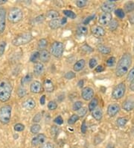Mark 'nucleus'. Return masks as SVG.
<instances>
[{
  "label": "nucleus",
  "instance_id": "423d86ee",
  "mask_svg": "<svg viewBox=\"0 0 134 148\" xmlns=\"http://www.w3.org/2000/svg\"><path fill=\"white\" fill-rule=\"evenodd\" d=\"M126 92V85L124 82H121L113 88L112 91V97L114 100H120L124 96Z\"/></svg>",
  "mask_w": 134,
  "mask_h": 148
},
{
  "label": "nucleus",
  "instance_id": "f257e3e1",
  "mask_svg": "<svg viewBox=\"0 0 134 148\" xmlns=\"http://www.w3.org/2000/svg\"><path fill=\"white\" fill-rule=\"evenodd\" d=\"M132 64V56L130 53H125L122 56L120 60L118 61L116 68V75L118 77H122L128 73L130 67Z\"/></svg>",
  "mask_w": 134,
  "mask_h": 148
},
{
  "label": "nucleus",
  "instance_id": "bf43d9fd",
  "mask_svg": "<svg viewBox=\"0 0 134 148\" xmlns=\"http://www.w3.org/2000/svg\"><path fill=\"white\" fill-rule=\"evenodd\" d=\"M128 20L129 22H130V24L134 25V12L130 14L128 17Z\"/></svg>",
  "mask_w": 134,
  "mask_h": 148
},
{
  "label": "nucleus",
  "instance_id": "603ef678",
  "mask_svg": "<svg viewBox=\"0 0 134 148\" xmlns=\"http://www.w3.org/2000/svg\"><path fill=\"white\" fill-rule=\"evenodd\" d=\"M97 64H98V62H97V60L95 59V58H91L89 61V68L93 69L95 67L97 66Z\"/></svg>",
  "mask_w": 134,
  "mask_h": 148
},
{
  "label": "nucleus",
  "instance_id": "9b49d317",
  "mask_svg": "<svg viewBox=\"0 0 134 148\" xmlns=\"http://www.w3.org/2000/svg\"><path fill=\"white\" fill-rule=\"evenodd\" d=\"M115 8H116V4L110 2L109 1L104 2L101 6V9L102 10V11L107 14H110L111 12H112L115 10Z\"/></svg>",
  "mask_w": 134,
  "mask_h": 148
},
{
  "label": "nucleus",
  "instance_id": "dca6fc26",
  "mask_svg": "<svg viewBox=\"0 0 134 148\" xmlns=\"http://www.w3.org/2000/svg\"><path fill=\"white\" fill-rule=\"evenodd\" d=\"M36 102L35 100L32 98H28L22 102V107L26 108V110H32L33 108H35Z\"/></svg>",
  "mask_w": 134,
  "mask_h": 148
},
{
  "label": "nucleus",
  "instance_id": "4d7b16f0",
  "mask_svg": "<svg viewBox=\"0 0 134 148\" xmlns=\"http://www.w3.org/2000/svg\"><path fill=\"white\" fill-rule=\"evenodd\" d=\"M81 132L83 133V134H85L86 132H87V124H86V121H83L81 124Z\"/></svg>",
  "mask_w": 134,
  "mask_h": 148
},
{
  "label": "nucleus",
  "instance_id": "8fccbe9b",
  "mask_svg": "<svg viewBox=\"0 0 134 148\" xmlns=\"http://www.w3.org/2000/svg\"><path fill=\"white\" fill-rule=\"evenodd\" d=\"M87 108H86V107H82V108L80 109V110L78 111V117L80 118V117H81V118H83V117H84L86 114H87Z\"/></svg>",
  "mask_w": 134,
  "mask_h": 148
},
{
  "label": "nucleus",
  "instance_id": "7c9ffc66",
  "mask_svg": "<svg viewBox=\"0 0 134 148\" xmlns=\"http://www.w3.org/2000/svg\"><path fill=\"white\" fill-rule=\"evenodd\" d=\"M109 28L110 31H115L118 28V22L116 20H114L112 19V20L110 21V22L109 23Z\"/></svg>",
  "mask_w": 134,
  "mask_h": 148
},
{
  "label": "nucleus",
  "instance_id": "2eb2a0df",
  "mask_svg": "<svg viewBox=\"0 0 134 148\" xmlns=\"http://www.w3.org/2000/svg\"><path fill=\"white\" fill-rule=\"evenodd\" d=\"M39 60L41 61L43 63H47V62L49 61L50 57H51V55H50V52L48 51L47 50H41L39 52Z\"/></svg>",
  "mask_w": 134,
  "mask_h": 148
},
{
  "label": "nucleus",
  "instance_id": "79ce46f5",
  "mask_svg": "<svg viewBox=\"0 0 134 148\" xmlns=\"http://www.w3.org/2000/svg\"><path fill=\"white\" fill-rule=\"evenodd\" d=\"M127 80L128 81V82H132L133 80H134V67L127 73Z\"/></svg>",
  "mask_w": 134,
  "mask_h": 148
},
{
  "label": "nucleus",
  "instance_id": "0eeeda50",
  "mask_svg": "<svg viewBox=\"0 0 134 148\" xmlns=\"http://www.w3.org/2000/svg\"><path fill=\"white\" fill-rule=\"evenodd\" d=\"M64 52V46L62 42L55 41L51 46V54L57 58L62 57Z\"/></svg>",
  "mask_w": 134,
  "mask_h": 148
},
{
  "label": "nucleus",
  "instance_id": "20e7f679",
  "mask_svg": "<svg viewBox=\"0 0 134 148\" xmlns=\"http://www.w3.org/2000/svg\"><path fill=\"white\" fill-rule=\"evenodd\" d=\"M12 108L9 105L2 106L0 108V123L2 124H8L11 118Z\"/></svg>",
  "mask_w": 134,
  "mask_h": 148
},
{
  "label": "nucleus",
  "instance_id": "ddd939ff",
  "mask_svg": "<svg viewBox=\"0 0 134 148\" xmlns=\"http://www.w3.org/2000/svg\"><path fill=\"white\" fill-rule=\"evenodd\" d=\"M30 91L33 94H39L43 91V85L39 81H34L30 85Z\"/></svg>",
  "mask_w": 134,
  "mask_h": 148
},
{
  "label": "nucleus",
  "instance_id": "338daca9",
  "mask_svg": "<svg viewBox=\"0 0 134 148\" xmlns=\"http://www.w3.org/2000/svg\"><path fill=\"white\" fill-rule=\"evenodd\" d=\"M6 2H7V0H0V5L5 4Z\"/></svg>",
  "mask_w": 134,
  "mask_h": 148
},
{
  "label": "nucleus",
  "instance_id": "393cba45",
  "mask_svg": "<svg viewBox=\"0 0 134 148\" xmlns=\"http://www.w3.org/2000/svg\"><path fill=\"white\" fill-rule=\"evenodd\" d=\"M88 33V28L87 26L84 25H80L77 28V34L80 36H84Z\"/></svg>",
  "mask_w": 134,
  "mask_h": 148
},
{
  "label": "nucleus",
  "instance_id": "774afa93",
  "mask_svg": "<svg viewBox=\"0 0 134 148\" xmlns=\"http://www.w3.org/2000/svg\"><path fill=\"white\" fill-rule=\"evenodd\" d=\"M133 53H134V44H133Z\"/></svg>",
  "mask_w": 134,
  "mask_h": 148
},
{
  "label": "nucleus",
  "instance_id": "864d4df0",
  "mask_svg": "<svg viewBox=\"0 0 134 148\" xmlns=\"http://www.w3.org/2000/svg\"><path fill=\"white\" fill-rule=\"evenodd\" d=\"M54 122L57 124V125H61L63 124V119L61 116H57L55 118L54 120Z\"/></svg>",
  "mask_w": 134,
  "mask_h": 148
},
{
  "label": "nucleus",
  "instance_id": "58836bf2",
  "mask_svg": "<svg viewBox=\"0 0 134 148\" xmlns=\"http://www.w3.org/2000/svg\"><path fill=\"white\" fill-rule=\"evenodd\" d=\"M44 20H45V17H44V15L41 14V15L37 16V17H35V18L34 19L33 22L34 23H35V24H39V23L43 22Z\"/></svg>",
  "mask_w": 134,
  "mask_h": 148
},
{
  "label": "nucleus",
  "instance_id": "e433bc0d",
  "mask_svg": "<svg viewBox=\"0 0 134 148\" xmlns=\"http://www.w3.org/2000/svg\"><path fill=\"white\" fill-rule=\"evenodd\" d=\"M115 14L116 15L117 17L120 19H123L125 17V12L124 11V10L121 9V8H118L115 11Z\"/></svg>",
  "mask_w": 134,
  "mask_h": 148
},
{
  "label": "nucleus",
  "instance_id": "b1692460",
  "mask_svg": "<svg viewBox=\"0 0 134 148\" xmlns=\"http://www.w3.org/2000/svg\"><path fill=\"white\" fill-rule=\"evenodd\" d=\"M60 17L59 12L56 10H49L46 13V17L50 20H55L57 19Z\"/></svg>",
  "mask_w": 134,
  "mask_h": 148
},
{
  "label": "nucleus",
  "instance_id": "13d9d810",
  "mask_svg": "<svg viewBox=\"0 0 134 148\" xmlns=\"http://www.w3.org/2000/svg\"><path fill=\"white\" fill-rule=\"evenodd\" d=\"M104 70V67L102 66V65H99L98 67H96L95 69V71L96 73H101Z\"/></svg>",
  "mask_w": 134,
  "mask_h": 148
},
{
  "label": "nucleus",
  "instance_id": "6e6d98bb",
  "mask_svg": "<svg viewBox=\"0 0 134 148\" xmlns=\"http://www.w3.org/2000/svg\"><path fill=\"white\" fill-rule=\"evenodd\" d=\"M42 119V114L41 113H37L35 116L33 118V122L34 123H38Z\"/></svg>",
  "mask_w": 134,
  "mask_h": 148
},
{
  "label": "nucleus",
  "instance_id": "052dcab7",
  "mask_svg": "<svg viewBox=\"0 0 134 148\" xmlns=\"http://www.w3.org/2000/svg\"><path fill=\"white\" fill-rule=\"evenodd\" d=\"M45 95H43V96L40 97V99H39V103L42 105V106H43L44 104H45Z\"/></svg>",
  "mask_w": 134,
  "mask_h": 148
},
{
  "label": "nucleus",
  "instance_id": "c756f323",
  "mask_svg": "<svg viewBox=\"0 0 134 148\" xmlns=\"http://www.w3.org/2000/svg\"><path fill=\"white\" fill-rule=\"evenodd\" d=\"M63 14H64V15H66L67 17L72 19V20H74V19L76 18V17H77L76 16V14H75V13H74V11L70 10L63 11Z\"/></svg>",
  "mask_w": 134,
  "mask_h": 148
},
{
  "label": "nucleus",
  "instance_id": "09e8293b",
  "mask_svg": "<svg viewBox=\"0 0 134 148\" xmlns=\"http://www.w3.org/2000/svg\"><path fill=\"white\" fill-rule=\"evenodd\" d=\"M17 94L20 97H23V96H26V90L24 88H22V87H20L17 91Z\"/></svg>",
  "mask_w": 134,
  "mask_h": 148
},
{
  "label": "nucleus",
  "instance_id": "69168bd1",
  "mask_svg": "<svg viewBox=\"0 0 134 148\" xmlns=\"http://www.w3.org/2000/svg\"><path fill=\"white\" fill-rule=\"evenodd\" d=\"M106 148H114V146H113V144H109L107 146H106Z\"/></svg>",
  "mask_w": 134,
  "mask_h": 148
},
{
  "label": "nucleus",
  "instance_id": "c85d7f7f",
  "mask_svg": "<svg viewBox=\"0 0 134 148\" xmlns=\"http://www.w3.org/2000/svg\"><path fill=\"white\" fill-rule=\"evenodd\" d=\"M127 123V118H124V117H121L118 118L116 120V124L119 127H124Z\"/></svg>",
  "mask_w": 134,
  "mask_h": 148
},
{
  "label": "nucleus",
  "instance_id": "a18cd8bd",
  "mask_svg": "<svg viewBox=\"0 0 134 148\" xmlns=\"http://www.w3.org/2000/svg\"><path fill=\"white\" fill-rule=\"evenodd\" d=\"M6 48V42L5 41H2L0 42V57H2L5 53Z\"/></svg>",
  "mask_w": 134,
  "mask_h": 148
},
{
  "label": "nucleus",
  "instance_id": "39448f33",
  "mask_svg": "<svg viewBox=\"0 0 134 148\" xmlns=\"http://www.w3.org/2000/svg\"><path fill=\"white\" fill-rule=\"evenodd\" d=\"M23 18V13L19 8H11L8 13V19L12 23H17Z\"/></svg>",
  "mask_w": 134,
  "mask_h": 148
},
{
  "label": "nucleus",
  "instance_id": "3c124183",
  "mask_svg": "<svg viewBox=\"0 0 134 148\" xmlns=\"http://www.w3.org/2000/svg\"><path fill=\"white\" fill-rule=\"evenodd\" d=\"M95 14H93V15H90V16L87 17V18H86L84 20H83V25L86 26V25L89 24V22H90V21H92V20H93V19L95 18Z\"/></svg>",
  "mask_w": 134,
  "mask_h": 148
},
{
  "label": "nucleus",
  "instance_id": "37998d69",
  "mask_svg": "<svg viewBox=\"0 0 134 148\" xmlns=\"http://www.w3.org/2000/svg\"><path fill=\"white\" fill-rule=\"evenodd\" d=\"M87 3H88V2L87 0H78V1H76V5L80 8H84L87 5Z\"/></svg>",
  "mask_w": 134,
  "mask_h": 148
},
{
  "label": "nucleus",
  "instance_id": "0e129e2a",
  "mask_svg": "<svg viewBox=\"0 0 134 148\" xmlns=\"http://www.w3.org/2000/svg\"><path fill=\"white\" fill-rule=\"evenodd\" d=\"M130 90L133 91H134V80H133L132 82H131V84H130Z\"/></svg>",
  "mask_w": 134,
  "mask_h": 148
},
{
  "label": "nucleus",
  "instance_id": "49530a36",
  "mask_svg": "<svg viewBox=\"0 0 134 148\" xmlns=\"http://www.w3.org/2000/svg\"><path fill=\"white\" fill-rule=\"evenodd\" d=\"M57 108V104L56 103L55 101H50L49 103H48V108L51 111L55 110L56 108Z\"/></svg>",
  "mask_w": 134,
  "mask_h": 148
},
{
  "label": "nucleus",
  "instance_id": "a19ab883",
  "mask_svg": "<svg viewBox=\"0 0 134 148\" xmlns=\"http://www.w3.org/2000/svg\"><path fill=\"white\" fill-rule=\"evenodd\" d=\"M81 49L83 52H85V53H90V52H92L93 51V49L92 48L91 46H89V45H87V44L83 45V46L81 47Z\"/></svg>",
  "mask_w": 134,
  "mask_h": 148
},
{
  "label": "nucleus",
  "instance_id": "de8ad7c7",
  "mask_svg": "<svg viewBox=\"0 0 134 148\" xmlns=\"http://www.w3.org/2000/svg\"><path fill=\"white\" fill-rule=\"evenodd\" d=\"M75 76H76L75 73L72 72V71H69V72H67L65 74L64 77H65L66 79H72L75 78Z\"/></svg>",
  "mask_w": 134,
  "mask_h": 148
},
{
  "label": "nucleus",
  "instance_id": "f03ea898",
  "mask_svg": "<svg viewBox=\"0 0 134 148\" xmlns=\"http://www.w3.org/2000/svg\"><path fill=\"white\" fill-rule=\"evenodd\" d=\"M12 94V87L7 79L0 81V101L5 102L10 100Z\"/></svg>",
  "mask_w": 134,
  "mask_h": 148
},
{
  "label": "nucleus",
  "instance_id": "2f4dec72",
  "mask_svg": "<svg viewBox=\"0 0 134 148\" xmlns=\"http://www.w3.org/2000/svg\"><path fill=\"white\" fill-rule=\"evenodd\" d=\"M32 74H27V75H26V76H24L23 78L22 79V80H21V84H22V85H25L28 84V82H30L31 81H32Z\"/></svg>",
  "mask_w": 134,
  "mask_h": 148
},
{
  "label": "nucleus",
  "instance_id": "f8f14e48",
  "mask_svg": "<svg viewBox=\"0 0 134 148\" xmlns=\"http://www.w3.org/2000/svg\"><path fill=\"white\" fill-rule=\"evenodd\" d=\"M120 111V106L117 103H112V104L109 105L107 108V114L110 117L116 116Z\"/></svg>",
  "mask_w": 134,
  "mask_h": 148
},
{
  "label": "nucleus",
  "instance_id": "680f3d73",
  "mask_svg": "<svg viewBox=\"0 0 134 148\" xmlns=\"http://www.w3.org/2000/svg\"><path fill=\"white\" fill-rule=\"evenodd\" d=\"M83 84H84V81L83 80H80L78 83V86L80 88H82V87L83 86Z\"/></svg>",
  "mask_w": 134,
  "mask_h": 148
},
{
  "label": "nucleus",
  "instance_id": "a878e982",
  "mask_svg": "<svg viewBox=\"0 0 134 148\" xmlns=\"http://www.w3.org/2000/svg\"><path fill=\"white\" fill-rule=\"evenodd\" d=\"M98 50H99V52L102 53V54H109L111 52L110 47L105 46V45H99L98 46Z\"/></svg>",
  "mask_w": 134,
  "mask_h": 148
},
{
  "label": "nucleus",
  "instance_id": "cd10ccee",
  "mask_svg": "<svg viewBox=\"0 0 134 148\" xmlns=\"http://www.w3.org/2000/svg\"><path fill=\"white\" fill-rule=\"evenodd\" d=\"M124 10L127 13H130L134 11V2H127L124 5Z\"/></svg>",
  "mask_w": 134,
  "mask_h": 148
},
{
  "label": "nucleus",
  "instance_id": "473e14b6",
  "mask_svg": "<svg viewBox=\"0 0 134 148\" xmlns=\"http://www.w3.org/2000/svg\"><path fill=\"white\" fill-rule=\"evenodd\" d=\"M39 59V52H33L30 57V61L33 63H37L38 60Z\"/></svg>",
  "mask_w": 134,
  "mask_h": 148
},
{
  "label": "nucleus",
  "instance_id": "c9c22d12",
  "mask_svg": "<svg viewBox=\"0 0 134 148\" xmlns=\"http://www.w3.org/2000/svg\"><path fill=\"white\" fill-rule=\"evenodd\" d=\"M79 117L78 114H72L70 118H69V120H68V124L69 125H73V124H75V123L77 122L78 120H79Z\"/></svg>",
  "mask_w": 134,
  "mask_h": 148
},
{
  "label": "nucleus",
  "instance_id": "f3484780",
  "mask_svg": "<svg viewBox=\"0 0 134 148\" xmlns=\"http://www.w3.org/2000/svg\"><path fill=\"white\" fill-rule=\"evenodd\" d=\"M92 32L94 35L97 37H103L104 36L106 32L104 28L100 26H94L92 27Z\"/></svg>",
  "mask_w": 134,
  "mask_h": 148
},
{
  "label": "nucleus",
  "instance_id": "6e6552de",
  "mask_svg": "<svg viewBox=\"0 0 134 148\" xmlns=\"http://www.w3.org/2000/svg\"><path fill=\"white\" fill-rule=\"evenodd\" d=\"M81 96L86 101H89V100L93 99V96H94V91H93V88H89V87H86V88L82 89Z\"/></svg>",
  "mask_w": 134,
  "mask_h": 148
},
{
  "label": "nucleus",
  "instance_id": "6ab92c4d",
  "mask_svg": "<svg viewBox=\"0 0 134 148\" xmlns=\"http://www.w3.org/2000/svg\"><path fill=\"white\" fill-rule=\"evenodd\" d=\"M43 86L46 92L48 93H51L54 91V89H55V86H54V84L52 81L50 79H46L43 82Z\"/></svg>",
  "mask_w": 134,
  "mask_h": 148
},
{
  "label": "nucleus",
  "instance_id": "1a4fd4ad",
  "mask_svg": "<svg viewBox=\"0 0 134 148\" xmlns=\"http://www.w3.org/2000/svg\"><path fill=\"white\" fill-rule=\"evenodd\" d=\"M6 26V10L4 8H0V34L5 30Z\"/></svg>",
  "mask_w": 134,
  "mask_h": 148
},
{
  "label": "nucleus",
  "instance_id": "4468645a",
  "mask_svg": "<svg viewBox=\"0 0 134 148\" xmlns=\"http://www.w3.org/2000/svg\"><path fill=\"white\" fill-rule=\"evenodd\" d=\"M46 139V136L43 133L34 136L32 140V144L33 146H37L39 144H43Z\"/></svg>",
  "mask_w": 134,
  "mask_h": 148
},
{
  "label": "nucleus",
  "instance_id": "4be33fe9",
  "mask_svg": "<svg viewBox=\"0 0 134 148\" xmlns=\"http://www.w3.org/2000/svg\"><path fill=\"white\" fill-rule=\"evenodd\" d=\"M85 65H86V61H85L84 59H80L74 64V70L75 72H79V71L83 70Z\"/></svg>",
  "mask_w": 134,
  "mask_h": 148
},
{
  "label": "nucleus",
  "instance_id": "c03bdc74",
  "mask_svg": "<svg viewBox=\"0 0 134 148\" xmlns=\"http://www.w3.org/2000/svg\"><path fill=\"white\" fill-rule=\"evenodd\" d=\"M14 129L16 132H22L25 130V126H24L23 124L19 123V124H16L14 125Z\"/></svg>",
  "mask_w": 134,
  "mask_h": 148
},
{
  "label": "nucleus",
  "instance_id": "aec40b11",
  "mask_svg": "<svg viewBox=\"0 0 134 148\" xmlns=\"http://www.w3.org/2000/svg\"><path fill=\"white\" fill-rule=\"evenodd\" d=\"M34 73L36 76H39L44 73V65L40 62L36 63L34 67Z\"/></svg>",
  "mask_w": 134,
  "mask_h": 148
},
{
  "label": "nucleus",
  "instance_id": "bb28decb",
  "mask_svg": "<svg viewBox=\"0 0 134 148\" xmlns=\"http://www.w3.org/2000/svg\"><path fill=\"white\" fill-rule=\"evenodd\" d=\"M98 105H99V100L97 98H93L91 100L90 102L89 103V107H88V108H89V110L90 111V112H93L94 109H95V108H97Z\"/></svg>",
  "mask_w": 134,
  "mask_h": 148
},
{
  "label": "nucleus",
  "instance_id": "7ed1b4c3",
  "mask_svg": "<svg viewBox=\"0 0 134 148\" xmlns=\"http://www.w3.org/2000/svg\"><path fill=\"white\" fill-rule=\"evenodd\" d=\"M33 40V35L30 32H26L19 34L12 40V45L14 46H20L29 44Z\"/></svg>",
  "mask_w": 134,
  "mask_h": 148
},
{
  "label": "nucleus",
  "instance_id": "e2e57ef3",
  "mask_svg": "<svg viewBox=\"0 0 134 148\" xmlns=\"http://www.w3.org/2000/svg\"><path fill=\"white\" fill-rule=\"evenodd\" d=\"M67 22V19L66 17H63V18L61 19V23H62V26L63 25H65L66 23Z\"/></svg>",
  "mask_w": 134,
  "mask_h": 148
},
{
  "label": "nucleus",
  "instance_id": "9d476101",
  "mask_svg": "<svg viewBox=\"0 0 134 148\" xmlns=\"http://www.w3.org/2000/svg\"><path fill=\"white\" fill-rule=\"evenodd\" d=\"M112 20V17L111 14H107V13H103L101 14L99 17V22L101 25L102 26H108L109 23Z\"/></svg>",
  "mask_w": 134,
  "mask_h": 148
},
{
  "label": "nucleus",
  "instance_id": "72a5a7b5",
  "mask_svg": "<svg viewBox=\"0 0 134 148\" xmlns=\"http://www.w3.org/2000/svg\"><path fill=\"white\" fill-rule=\"evenodd\" d=\"M40 130H41V127H40L39 124H34L31 127V132L32 134H37L38 132L40 131Z\"/></svg>",
  "mask_w": 134,
  "mask_h": 148
},
{
  "label": "nucleus",
  "instance_id": "f704fd0d",
  "mask_svg": "<svg viewBox=\"0 0 134 148\" xmlns=\"http://www.w3.org/2000/svg\"><path fill=\"white\" fill-rule=\"evenodd\" d=\"M48 45V40L45 38H42L39 40L38 42V47L39 49H42V50H44V49Z\"/></svg>",
  "mask_w": 134,
  "mask_h": 148
},
{
  "label": "nucleus",
  "instance_id": "a211bd4d",
  "mask_svg": "<svg viewBox=\"0 0 134 148\" xmlns=\"http://www.w3.org/2000/svg\"><path fill=\"white\" fill-rule=\"evenodd\" d=\"M122 107L126 112H130L134 108V100L132 99H127L123 102Z\"/></svg>",
  "mask_w": 134,
  "mask_h": 148
},
{
  "label": "nucleus",
  "instance_id": "5fc2aeb1",
  "mask_svg": "<svg viewBox=\"0 0 134 148\" xmlns=\"http://www.w3.org/2000/svg\"><path fill=\"white\" fill-rule=\"evenodd\" d=\"M39 148H55L54 144L51 142H46L45 144H43Z\"/></svg>",
  "mask_w": 134,
  "mask_h": 148
},
{
  "label": "nucleus",
  "instance_id": "4c0bfd02",
  "mask_svg": "<svg viewBox=\"0 0 134 148\" xmlns=\"http://www.w3.org/2000/svg\"><path fill=\"white\" fill-rule=\"evenodd\" d=\"M82 106H83V102L81 101H76L73 104L72 109L74 111H79L82 108Z\"/></svg>",
  "mask_w": 134,
  "mask_h": 148
},
{
  "label": "nucleus",
  "instance_id": "5701e85b",
  "mask_svg": "<svg viewBox=\"0 0 134 148\" xmlns=\"http://www.w3.org/2000/svg\"><path fill=\"white\" fill-rule=\"evenodd\" d=\"M93 113H92V115L95 120H98V121H100L101 119H102L103 117V112L101 108H96L93 111Z\"/></svg>",
  "mask_w": 134,
  "mask_h": 148
},
{
  "label": "nucleus",
  "instance_id": "412c9836",
  "mask_svg": "<svg viewBox=\"0 0 134 148\" xmlns=\"http://www.w3.org/2000/svg\"><path fill=\"white\" fill-rule=\"evenodd\" d=\"M49 26L51 29H57L62 26L61 19H55V20H50L49 22Z\"/></svg>",
  "mask_w": 134,
  "mask_h": 148
},
{
  "label": "nucleus",
  "instance_id": "ea45409f",
  "mask_svg": "<svg viewBox=\"0 0 134 148\" xmlns=\"http://www.w3.org/2000/svg\"><path fill=\"white\" fill-rule=\"evenodd\" d=\"M116 58L115 57H113V56H112V57H110V58L106 60V65L108 67H113L115 65V64H116Z\"/></svg>",
  "mask_w": 134,
  "mask_h": 148
}]
</instances>
